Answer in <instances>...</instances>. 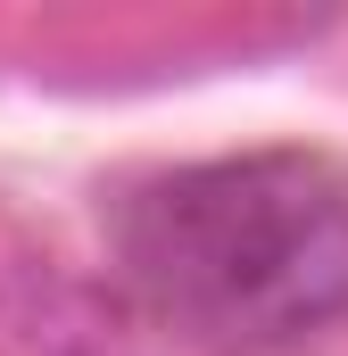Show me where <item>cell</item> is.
Returning a JSON list of instances; mask_svg holds the SVG:
<instances>
[{
    "mask_svg": "<svg viewBox=\"0 0 348 356\" xmlns=\"http://www.w3.org/2000/svg\"><path fill=\"white\" fill-rule=\"evenodd\" d=\"M133 298L216 356H274L348 315V175L307 149L199 158L108 207Z\"/></svg>",
    "mask_w": 348,
    "mask_h": 356,
    "instance_id": "1",
    "label": "cell"
}]
</instances>
